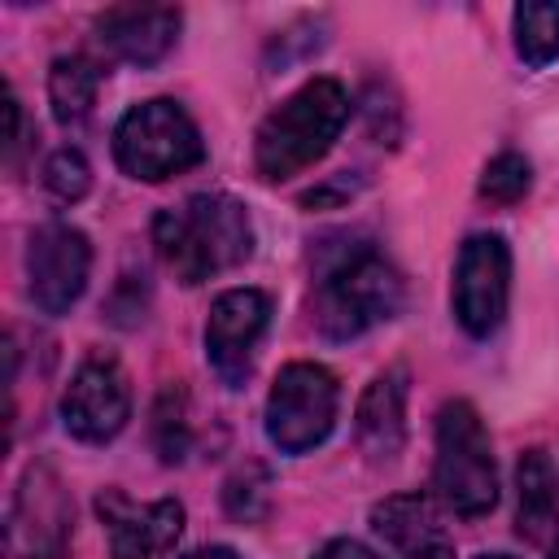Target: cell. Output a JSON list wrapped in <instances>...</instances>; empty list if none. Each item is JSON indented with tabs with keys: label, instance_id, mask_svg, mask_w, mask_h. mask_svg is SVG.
Instances as JSON below:
<instances>
[{
	"label": "cell",
	"instance_id": "cell-1",
	"mask_svg": "<svg viewBox=\"0 0 559 559\" xmlns=\"http://www.w3.org/2000/svg\"><path fill=\"white\" fill-rule=\"evenodd\" d=\"M397 306H402V275L371 240L341 236V245L319 249L314 293H310V314L319 336L354 341L376 323L393 319Z\"/></svg>",
	"mask_w": 559,
	"mask_h": 559
},
{
	"label": "cell",
	"instance_id": "cell-2",
	"mask_svg": "<svg viewBox=\"0 0 559 559\" xmlns=\"http://www.w3.org/2000/svg\"><path fill=\"white\" fill-rule=\"evenodd\" d=\"M153 249L179 284H201L253 253L249 210L227 192H197L179 210L153 218Z\"/></svg>",
	"mask_w": 559,
	"mask_h": 559
},
{
	"label": "cell",
	"instance_id": "cell-3",
	"mask_svg": "<svg viewBox=\"0 0 559 559\" xmlns=\"http://www.w3.org/2000/svg\"><path fill=\"white\" fill-rule=\"evenodd\" d=\"M349 122V92L336 79L301 83L284 105H275L253 135V166L262 179L284 183L314 166Z\"/></svg>",
	"mask_w": 559,
	"mask_h": 559
},
{
	"label": "cell",
	"instance_id": "cell-4",
	"mask_svg": "<svg viewBox=\"0 0 559 559\" xmlns=\"http://www.w3.org/2000/svg\"><path fill=\"white\" fill-rule=\"evenodd\" d=\"M432 493L463 520L489 515L498 502V467L489 432L472 402L454 397L437 411V459H432Z\"/></svg>",
	"mask_w": 559,
	"mask_h": 559
},
{
	"label": "cell",
	"instance_id": "cell-5",
	"mask_svg": "<svg viewBox=\"0 0 559 559\" xmlns=\"http://www.w3.org/2000/svg\"><path fill=\"white\" fill-rule=\"evenodd\" d=\"M114 157L131 179L162 183L170 175L192 170L205 157V144L188 109L179 100L157 96L122 114V122L114 127Z\"/></svg>",
	"mask_w": 559,
	"mask_h": 559
},
{
	"label": "cell",
	"instance_id": "cell-6",
	"mask_svg": "<svg viewBox=\"0 0 559 559\" xmlns=\"http://www.w3.org/2000/svg\"><path fill=\"white\" fill-rule=\"evenodd\" d=\"M336 376L319 362H288L266 393V437L280 454H306L336 424Z\"/></svg>",
	"mask_w": 559,
	"mask_h": 559
},
{
	"label": "cell",
	"instance_id": "cell-7",
	"mask_svg": "<svg viewBox=\"0 0 559 559\" xmlns=\"http://www.w3.org/2000/svg\"><path fill=\"white\" fill-rule=\"evenodd\" d=\"M74 533V502L48 463H31L13 489L4 550L9 559H61Z\"/></svg>",
	"mask_w": 559,
	"mask_h": 559
},
{
	"label": "cell",
	"instance_id": "cell-8",
	"mask_svg": "<svg viewBox=\"0 0 559 559\" xmlns=\"http://www.w3.org/2000/svg\"><path fill=\"white\" fill-rule=\"evenodd\" d=\"M511 297V249L493 231H476L463 240L454 262V319L467 336H489Z\"/></svg>",
	"mask_w": 559,
	"mask_h": 559
},
{
	"label": "cell",
	"instance_id": "cell-9",
	"mask_svg": "<svg viewBox=\"0 0 559 559\" xmlns=\"http://www.w3.org/2000/svg\"><path fill=\"white\" fill-rule=\"evenodd\" d=\"M127 419H131V384H127L122 367L109 354H87L61 393L66 432L74 441L105 445L127 428Z\"/></svg>",
	"mask_w": 559,
	"mask_h": 559
},
{
	"label": "cell",
	"instance_id": "cell-10",
	"mask_svg": "<svg viewBox=\"0 0 559 559\" xmlns=\"http://www.w3.org/2000/svg\"><path fill=\"white\" fill-rule=\"evenodd\" d=\"M87 271H92V245L79 227L70 223H44L31 236L26 249V288L31 301L44 314H66L83 288H87Z\"/></svg>",
	"mask_w": 559,
	"mask_h": 559
},
{
	"label": "cell",
	"instance_id": "cell-11",
	"mask_svg": "<svg viewBox=\"0 0 559 559\" xmlns=\"http://www.w3.org/2000/svg\"><path fill=\"white\" fill-rule=\"evenodd\" d=\"M271 323V297L262 288H227L205 319V358L214 367V376L227 389H240L249 367H253V349L262 341Z\"/></svg>",
	"mask_w": 559,
	"mask_h": 559
},
{
	"label": "cell",
	"instance_id": "cell-12",
	"mask_svg": "<svg viewBox=\"0 0 559 559\" xmlns=\"http://www.w3.org/2000/svg\"><path fill=\"white\" fill-rule=\"evenodd\" d=\"M96 511L105 520L114 559H166L183 533V507L175 498L131 502L122 489H100Z\"/></svg>",
	"mask_w": 559,
	"mask_h": 559
},
{
	"label": "cell",
	"instance_id": "cell-13",
	"mask_svg": "<svg viewBox=\"0 0 559 559\" xmlns=\"http://www.w3.org/2000/svg\"><path fill=\"white\" fill-rule=\"evenodd\" d=\"M179 26L183 17L175 4H114L96 17V39L109 57L148 70L170 57V48L179 44Z\"/></svg>",
	"mask_w": 559,
	"mask_h": 559
},
{
	"label": "cell",
	"instance_id": "cell-14",
	"mask_svg": "<svg viewBox=\"0 0 559 559\" xmlns=\"http://www.w3.org/2000/svg\"><path fill=\"white\" fill-rule=\"evenodd\" d=\"M371 528L406 559H450L454 537L428 493H389L371 507Z\"/></svg>",
	"mask_w": 559,
	"mask_h": 559
},
{
	"label": "cell",
	"instance_id": "cell-15",
	"mask_svg": "<svg viewBox=\"0 0 559 559\" xmlns=\"http://www.w3.org/2000/svg\"><path fill=\"white\" fill-rule=\"evenodd\" d=\"M406 393H411V371L384 367L367 393L358 397V415H354V432H358V450L371 463H389L402 454L406 445Z\"/></svg>",
	"mask_w": 559,
	"mask_h": 559
},
{
	"label": "cell",
	"instance_id": "cell-16",
	"mask_svg": "<svg viewBox=\"0 0 559 559\" xmlns=\"http://www.w3.org/2000/svg\"><path fill=\"white\" fill-rule=\"evenodd\" d=\"M515 480H520V511H515V533L524 542H550L555 528H559V472L550 463L546 450H524L520 454V467H515Z\"/></svg>",
	"mask_w": 559,
	"mask_h": 559
},
{
	"label": "cell",
	"instance_id": "cell-17",
	"mask_svg": "<svg viewBox=\"0 0 559 559\" xmlns=\"http://www.w3.org/2000/svg\"><path fill=\"white\" fill-rule=\"evenodd\" d=\"M96 92H100V66L83 52L57 57L48 70V100H52V118L61 127H83L96 109Z\"/></svg>",
	"mask_w": 559,
	"mask_h": 559
},
{
	"label": "cell",
	"instance_id": "cell-18",
	"mask_svg": "<svg viewBox=\"0 0 559 559\" xmlns=\"http://www.w3.org/2000/svg\"><path fill=\"white\" fill-rule=\"evenodd\" d=\"M515 52L533 70H542L559 57V4L555 0L515 4Z\"/></svg>",
	"mask_w": 559,
	"mask_h": 559
},
{
	"label": "cell",
	"instance_id": "cell-19",
	"mask_svg": "<svg viewBox=\"0 0 559 559\" xmlns=\"http://www.w3.org/2000/svg\"><path fill=\"white\" fill-rule=\"evenodd\" d=\"M153 445L162 463H179L192 445V424H188V393L179 384H166L153 402Z\"/></svg>",
	"mask_w": 559,
	"mask_h": 559
},
{
	"label": "cell",
	"instance_id": "cell-20",
	"mask_svg": "<svg viewBox=\"0 0 559 559\" xmlns=\"http://www.w3.org/2000/svg\"><path fill=\"white\" fill-rule=\"evenodd\" d=\"M223 507H227V515L231 520H240V524H258V520H266V511H271V472L262 467V463H240L231 476H227V485H223Z\"/></svg>",
	"mask_w": 559,
	"mask_h": 559
},
{
	"label": "cell",
	"instance_id": "cell-21",
	"mask_svg": "<svg viewBox=\"0 0 559 559\" xmlns=\"http://www.w3.org/2000/svg\"><path fill=\"white\" fill-rule=\"evenodd\" d=\"M533 188V166L520 153H498L480 175V197L493 205H515Z\"/></svg>",
	"mask_w": 559,
	"mask_h": 559
},
{
	"label": "cell",
	"instance_id": "cell-22",
	"mask_svg": "<svg viewBox=\"0 0 559 559\" xmlns=\"http://www.w3.org/2000/svg\"><path fill=\"white\" fill-rule=\"evenodd\" d=\"M44 188L57 197V201H79L87 188H92V166L79 148H57L44 166Z\"/></svg>",
	"mask_w": 559,
	"mask_h": 559
},
{
	"label": "cell",
	"instance_id": "cell-23",
	"mask_svg": "<svg viewBox=\"0 0 559 559\" xmlns=\"http://www.w3.org/2000/svg\"><path fill=\"white\" fill-rule=\"evenodd\" d=\"M314 559H380L371 546H362V542H354V537H332V542H323L319 550H314Z\"/></svg>",
	"mask_w": 559,
	"mask_h": 559
},
{
	"label": "cell",
	"instance_id": "cell-24",
	"mask_svg": "<svg viewBox=\"0 0 559 559\" xmlns=\"http://www.w3.org/2000/svg\"><path fill=\"white\" fill-rule=\"evenodd\" d=\"M183 559H240L231 546H205V550H192V555H183Z\"/></svg>",
	"mask_w": 559,
	"mask_h": 559
},
{
	"label": "cell",
	"instance_id": "cell-25",
	"mask_svg": "<svg viewBox=\"0 0 559 559\" xmlns=\"http://www.w3.org/2000/svg\"><path fill=\"white\" fill-rule=\"evenodd\" d=\"M550 559H559V542H555V546H550Z\"/></svg>",
	"mask_w": 559,
	"mask_h": 559
},
{
	"label": "cell",
	"instance_id": "cell-26",
	"mask_svg": "<svg viewBox=\"0 0 559 559\" xmlns=\"http://www.w3.org/2000/svg\"><path fill=\"white\" fill-rule=\"evenodd\" d=\"M480 559H511V555H480Z\"/></svg>",
	"mask_w": 559,
	"mask_h": 559
}]
</instances>
